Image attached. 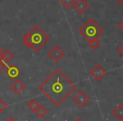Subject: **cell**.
<instances>
[{
  "label": "cell",
  "mask_w": 123,
  "mask_h": 121,
  "mask_svg": "<svg viewBox=\"0 0 123 121\" xmlns=\"http://www.w3.org/2000/svg\"><path fill=\"white\" fill-rule=\"evenodd\" d=\"M39 104H38V102L36 100H35V99H32V100H31L29 103L27 104V107L28 109H30V110L31 111H36V109H37V108L39 107Z\"/></svg>",
  "instance_id": "cell-13"
},
{
  "label": "cell",
  "mask_w": 123,
  "mask_h": 121,
  "mask_svg": "<svg viewBox=\"0 0 123 121\" xmlns=\"http://www.w3.org/2000/svg\"><path fill=\"white\" fill-rule=\"evenodd\" d=\"M60 2L66 9H69V8L73 7L74 3L76 2V0H60Z\"/></svg>",
  "instance_id": "cell-15"
},
{
  "label": "cell",
  "mask_w": 123,
  "mask_h": 121,
  "mask_svg": "<svg viewBox=\"0 0 123 121\" xmlns=\"http://www.w3.org/2000/svg\"><path fill=\"white\" fill-rule=\"evenodd\" d=\"M74 121H84V120H83V119H81V118H77V119H76Z\"/></svg>",
  "instance_id": "cell-23"
},
{
  "label": "cell",
  "mask_w": 123,
  "mask_h": 121,
  "mask_svg": "<svg viewBox=\"0 0 123 121\" xmlns=\"http://www.w3.org/2000/svg\"><path fill=\"white\" fill-rule=\"evenodd\" d=\"M7 107H8V104L5 103V101H4L2 98H0V112L4 111Z\"/></svg>",
  "instance_id": "cell-16"
},
{
  "label": "cell",
  "mask_w": 123,
  "mask_h": 121,
  "mask_svg": "<svg viewBox=\"0 0 123 121\" xmlns=\"http://www.w3.org/2000/svg\"><path fill=\"white\" fill-rule=\"evenodd\" d=\"M10 89L15 94H19L25 89V85L19 79H15L9 86Z\"/></svg>",
  "instance_id": "cell-8"
},
{
  "label": "cell",
  "mask_w": 123,
  "mask_h": 121,
  "mask_svg": "<svg viewBox=\"0 0 123 121\" xmlns=\"http://www.w3.org/2000/svg\"><path fill=\"white\" fill-rule=\"evenodd\" d=\"M116 1H117V2L120 4V5L123 8V0H116Z\"/></svg>",
  "instance_id": "cell-22"
},
{
  "label": "cell",
  "mask_w": 123,
  "mask_h": 121,
  "mask_svg": "<svg viewBox=\"0 0 123 121\" xmlns=\"http://www.w3.org/2000/svg\"><path fill=\"white\" fill-rule=\"evenodd\" d=\"M6 67V63L4 60H0V72H3V71L5 69Z\"/></svg>",
  "instance_id": "cell-17"
},
{
  "label": "cell",
  "mask_w": 123,
  "mask_h": 121,
  "mask_svg": "<svg viewBox=\"0 0 123 121\" xmlns=\"http://www.w3.org/2000/svg\"><path fill=\"white\" fill-rule=\"evenodd\" d=\"M65 56V51L60 46H56L48 52V56L54 61L55 62H59Z\"/></svg>",
  "instance_id": "cell-5"
},
{
  "label": "cell",
  "mask_w": 123,
  "mask_h": 121,
  "mask_svg": "<svg viewBox=\"0 0 123 121\" xmlns=\"http://www.w3.org/2000/svg\"><path fill=\"white\" fill-rule=\"evenodd\" d=\"M100 41L98 39H93L90 41H89V46L91 49L93 50H97L98 48L100 46Z\"/></svg>",
  "instance_id": "cell-14"
},
{
  "label": "cell",
  "mask_w": 123,
  "mask_h": 121,
  "mask_svg": "<svg viewBox=\"0 0 123 121\" xmlns=\"http://www.w3.org/2000/svg\"><path fill=\"white\" fill-rule=\"evenodd\" d=\"M79 34L88 41H90L93 39H98L102 35L104 29L94 20L90 19L79 29Z\"/></svg>",
  "instance_id": "cell-3"
},
{
  "label": "cell",
  "mask_w": 123,
  "mask_h": 121,
  "mask_svg": "<svg viewBox=\"0 0 123 121\" xmlns=\"http://www.w3.org/2000/svg\"><path fill=\"white\" fill-rule=\"evenodd\" d=\"M73 7L77 13H79V14H83L89 9V5L85 0H76Z\"/></svg>",
  "instance_id": "cell-7"
},
{
  "label": "cell",
  "mask_w": 123,
  "mask_h": 121,
  "mask_svg": "<svg viewBox=\"0 0 123 121\" xmlns=\"http://www.w3.org/2000/svg\"><path fill=\"white\" fill-rule=\"evenodd\" d=\"M106 71L104 69V67L99 64H97L94 66L90 71H89V75L93 77L95 81H100L106 75Z\"/></svg>",
  "instance_id": "cell-4"
},
{
  "label": "cell",
  "mask_w": 123,
  "mask_h": 121,
  "mask_svg": "<svg viewBox=\"0 0 123 121\" xmlns=\"http://www.w3.org/2000/svg\"><path fill=\"white\" fill-rule=\"evenodd\" d=\"M112 114L118 120L122 121L123 120V104H119V105L116 106L114 110H113Z\"/></svg>",
  "instance_id": "cell-10"
},
{
  "label": "cell",
  "mask_w": 123,
  "mask_h": 121,
  "mask_svg": "<svg viewBox=\"0 0 123 121\" xmlns=\"http://www.w3.org/2000/svg\"><path fill=\"white\" fill-rule=\"evenodd\" d=\"M50 37L46 34L45 31L38 25H35L28 34L24 36L22 42L27 47H31L35 51H39L48 41Z\"/></svg>",
  "instance_id": "cell-2"
},
{
  "label": "cell",
  "mask_w": 123,
  "mask_h": 121,
  "mask_svg": "<svg viewBox=\"0 0 123 121\" xmlns=\"http://www.w3.org/2000/svg\"><path fill=\"white\" fill-rule=\"evenodd\" d=\"M119 28H120V29H121V30L123 31V20L121 21V23H120V24H119Z\"/></svg>",
  "instance_id": "cell-19"
},
{
  "label": "cell",
  "mask_w": 123,
  "mask_h": 121,
  "mask_svg": "<svg viewBox=\"0 0 123 121\" xmlns=\"http://www.w3.org/2000/svg\"><path fill=\"white\" fill-rule=\"evenodd\" d=\"M3 53H4V51H3L2 48L0 47V60H3V58H2V55H3Z\"/></svg>",
  "instance_id": "cell-21"
},
{
  "label": "cell",
  "mask_w": 123,
  "mask_h": 121,
  "mask_svg": "<svg viewBox=\"0 0 123 121\" xmlns=\"http://www.w3.org/2000/svg\"><path fill=\"white\" fill-rule=\"evenodd\" d=\"M35 113H36V114L37 115L38 118H40V119H43V118H45L46 115H47L48 111H47V109L44 107V106L40 105L39 107L37 108V109L35 111Z\"/></svg>",
  "instance_id": "cell-11"
},
{
  "label": "cell",
  "mask_w": 123,
  "mask_h": 121,
  "mask_svg": "<svg viewBox=\"0 0 123 121\" xmlns=\"http://www.w3.org/2000/svg\"><path fill=\"white\" fill-rule=\"evenodd\" d=\"M117 51H118V53H119V54L121 55V56H123V44L120 46V47L117 49Z\"/></svg>",
  "instance_id": "cell-18"
},
{
  "label": "cell",
  "mask_w": 123,
  "mask_h": 121,
  "mask_svg": "<svg viewBox=\"0 0 123 121\" xmlns=\"http://www.w3.org/2000/svg\"><path fill=\"white\" fill-rule=\"evenodd\" d=\"M39 90L54 105L60 106L76 90V85L61 70L56 69L39 86Z\"/></svg>",
  "instance_id": "cell-1"
},
{
  "label": "cell",
  "mask_w": 123,
  "mask_h": 121,
  "mask_svg": "<svg viewBox=\"0 0 123 121\" xmlns=\"http://www.w3.org/2000/svg\"><path fill=\"white\" fill-rule=\"evenodd\" d=\"M2 58L5 62H10L11 60L14 58V54H13L10 51H4V53H3V55H2Z\"/></svg>",
  "instance_id": "cell-12"
},
{
  "label": "cell",
  "mask_w": 123,
  "mask_h": 121,
  "mask_svg": "<svg viewBox=\"0 0 123 121\" xmlns=\"http://www.w3.org/2000/svg\"><path fill=\"white\" fill-rule=\"evenodd\" d=\"M74 101L80 108H84L89 102V97L84 91H79L74 98Z\"/></svg>",
  "instance_id": "cell-6"
},
{
  "label": "cell",
  "mask_w": 123,
  "mask_h": 121,
  "mask_svg": "<svg viewBox=\"0 0 123 121\" xmlns=\"http://www.w3.org/2000/svg\"><path fill=\"white\" fill-rule=\"evenodd\" d=\"M6 73L11 79H17V77L20 74V71L16 66L12 65L10 67H8L7 70H6Z\"/></svg>",
  "instance_id": "cell-9"
},
{
  "label": "cell",
  "mask_w": 123,
  "mask_h": 121,
  "mask_svg": "<svg viewBox=\"0 0 123 121\" xmlns=\"http://www.w3.org/2000/svg\"><path fill=\"white\" fill-rule=\"evenodd\" d=\"M6 121H17V120H16V119H14V118H13V117H9V119H8Z\"/></svg>",
  "instance_id": "cell-20"
}]
</instances>
